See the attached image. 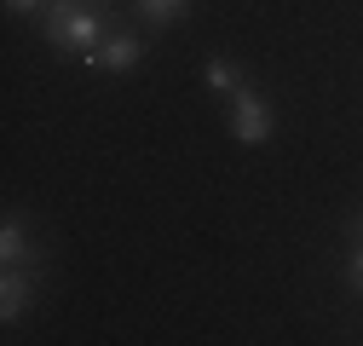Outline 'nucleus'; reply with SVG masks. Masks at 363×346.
Here are the masks:
<instances>
[{
    "label": "nucleus",
    "instance_id": "obj_3",
    "mask_svg": "<svg viewBox=\"0 0 363 346\" xmlns=\"http://www.w3.org/2000/svg\"><path fill=\"white\" fill-rule=\"evenodd\" d=\"M145 64V35H133V29H110L93 52L81 58V69H99V75H133Z\"/></svg>",
    "mask_w": 363,
    "mask_h": 346
},
{
    "label": "nucleus",
    "instance_id": "obj_9",
    "mask_svg": "<svg viewBox=\"0 0 363 346\" xmlns=\"http://www.w3.org/2000/svg\"><path fill=\"white\" fill-rule=\"evenodd\" d=\"M346 237H352V242L363 237V213H352V225H346Z\"/></svg>",
    "mask_w": 363,
    "mask_h": 346
},
{
    "label": "nucleus",
    "instance_id": "obj_5",
    "mask_svg": "<svg viewBox=\"0 0 363 346\" xmlns=\"http://www.w3.org/2000/svg\"><path fill=\"white\" fill-rule=\"evenodd\" d=\"M47 260V248L35 242L29 220L23 213H6V225H0V266H40Z\"/></svg>",
    "mask_w": 363,
    "mask_h": 346
},
{
    "label": "nucleus",
    "instance_id": "obj_8",
    "mask_svg": "<svg viewBox=\"0 0 363 346\" xmlns=\"http://www.w3.org/2000/svg\"><path fill=\"white\" fill-rule=\"evenodd\" d=\"M346 283L357 289V300H363V237L352 242V254H346Z\"/></svg>",
    "mask_w": 363,
    "mask_h": 346
},
{
    "label": "nucleus",
    "instance_id": "obj_1",
    "mask_svg": "<svg viewBox=\"0 0 363 346\" xmlns=\"http://www.w3.org/2000/svg\"><path fill=\"white\" fill-rule=\"evenodd\" d=\"M40 29H47V40H52L58 52L86 58L110 35V18H104V6H86V0H58V6L40 12Z\"/></svg>",
    "mask_w": 363,
    "mask_h": 346
},
{
    "label": "nucleus",
    "instance_id": "obj_4",
    "mask_svg": "<svg viewBox=\"0 0 363 346\" xmlns=\"http://www.w3.org/2000/svg\"><path fill=\"white\" fill-rule=\"evenodd\" d=\"M35 294H40V266H6V277H0V323H18Z\"/></svg>",
    "mask_w": 363,
    "mask_h": 346
},
{
    "label": "nucleus",
    "instance_id": "obj_7",
    "mask_svg": "<svg viewBox=\"0 0 363 346\" xmlns=\"http://www.w3.org/2000/svg\"><path fill=\"white\" fill-rule=\"evenodd\" d=\"M133 12H139L145 29H167V23H179L191 12V0H133Z\"/></svg>",
    "mask_w": 363,
    "mask_h": 346
},
{
    "label": "nucleus",
    "instance_id": "obj_6",
    "mask_svg": "<svg viewBox=\"0 0 363 346\" xmlns=\"http://www.w3.org/2000/svg\"><path fill=\"white\" fill-rule=\"evenodd\" d=\"M202 86H208L213 99H231V93H242V86H248V75H242L231 58H208V64H202Z\"/></svg>",
    "mask_w": 363,
    "mask_h": 346
},
{
    "label": "nucleus",
    "instance_id": "obj_2",
    "mask_svg": "<svg viewBox=\"0 0 363 346\" xmlns=\"http://www.w3.org/2000/svg\"><path fill=\"white\" fill-rule=\"evenodd\" d=\"M225 121H231V139L237 145H265L271 133H277V110H271V99L259 93L254 81L242 86V93L225 99Z\"/></svg>",
    "mask_w": 363,
    "mask_h": 346
},
{
    "label": "nucleus",
    "instance_id": "obj_10",
    "mask_svg": "<svg viewBox=\"0 0 363 346\" xmlns=\"http://www.w3.org/2000/svg\"><path fill=\"white\" fill-rule=\"evenodd\" d=\"M86 6H110V0H86Z\"/></svg>",
    "mask_w": 363,
    "mask_h": 346
}]
</instances>
